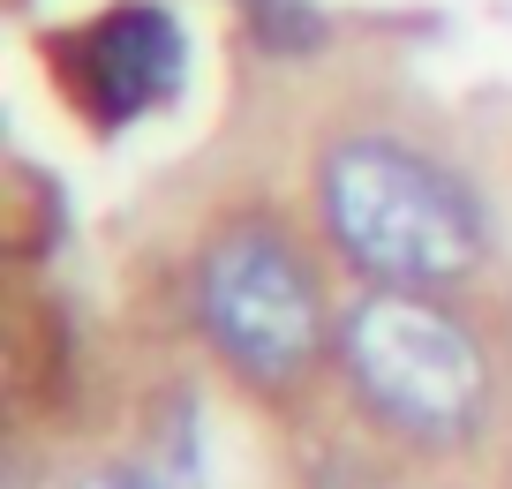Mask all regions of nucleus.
Returning <instances> with one entry per match:
<instances>
[{"mask_svg": "<svg viewBox=\"0 0 512 489\" xmlns=\"http://www.w3.org/2000/svg\"><path fill=\"white\" fill-rule=\"evenodd\" d=\"M324 226H332L339 256L362 264L377 286H437L467 279L490 249L482 211L460 181L422 158L400 136H347L324 151Z\"/></svg>", "mask_w": 512, "mask_h": 489, "instance_id": "obj_1", "label": "nucleus"}, {"mask_svg": "<svg viewBox=\"0 0 512 489\" xmlns=\"http://www.w3.org/2000/svg\"><path fill=\"white\" fill-rule=\"evenodd\" d=\"M339 362L377 422L415 444H467L490 414V362L475 332L422 286H377L339 316Z\"/></svg>", "mask_w": 512, "mask_h": 489, "instance_id": "obj_2", "label": "nucleus"}, {"mask_svg": "<svg viewBox=\"0 0 512 489\" xmlns=\"http://www.w3.org/2000/svg\"><path fill=\"white\" fill-rule=\"evenodd\" d=\"M196 316L219 362L256 392H287L324 354V294L309 256L279 226H226L196 264Z\"/></svg>", "mask_w": 512, "mask_h": 489, "instance_id": "obj_3", "label": "nucleus"}, {"mask_svg": "<svg viewBox=\"0 0 512 489\" xmlns=\"http://www.w3.org/2000/svg\"><path fill=\"white\" fill-rule=\"evenodd\" d=\"M53 76L91 128H136L189 76V38L159 0H121L53 38Z\"/></svg>", "mask_w": 512, "mask_h": 489, "instance_id": "obj_4", "label": "nucleus"}, {"mask_svg": "<svg viewBox=\"0 0 512 489\" xmlns=\"http://www.w3.org/2000/svg\"><path fill=\"white\" fill-rule=\"evenodd\" d=\"M76 489H166V482L144 474V467H98V474H83Z\"/></svg>", "mask_w": 512, "mask_h": 489, "instance_id": "obj_5", "label": "nucleus"}, {"mask_svg": "<svg viewBox=\"0 0 512 489\" xmlns=\"http://www.w3.org/2000/svg\"><path fill=\"white\" fill-rule=\"evenodd\" d=\"M256 8H264V16H272V8H279V0H256Z\"/></svg>", "mask_w": 512, "mask_h": 489, "instance_id": "obj_6", "label": "nucleus"}]
</instances>
